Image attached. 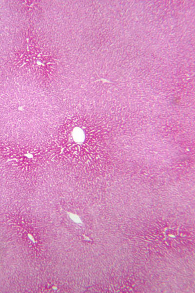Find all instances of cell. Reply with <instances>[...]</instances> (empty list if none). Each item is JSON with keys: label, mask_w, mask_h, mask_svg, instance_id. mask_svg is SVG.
Returning a JSON list of instances; mask_svg holds the SVG:
<instances>
[{"label": "cell", "mask_w": 195, "mask_h": 293, "mask_svg": "<svg viewBox=\"0 0 195 293\" xmlns=\"http://www.w3.org/2000/svg\"><path fill=\"white\" fill-rule=\"evenodd\" d=\"M70 217L75 222H80V218H79L78 217H77L76 215H70Z\"/></svg>", "instance_id": "6da1fadb"}]
</instances>
